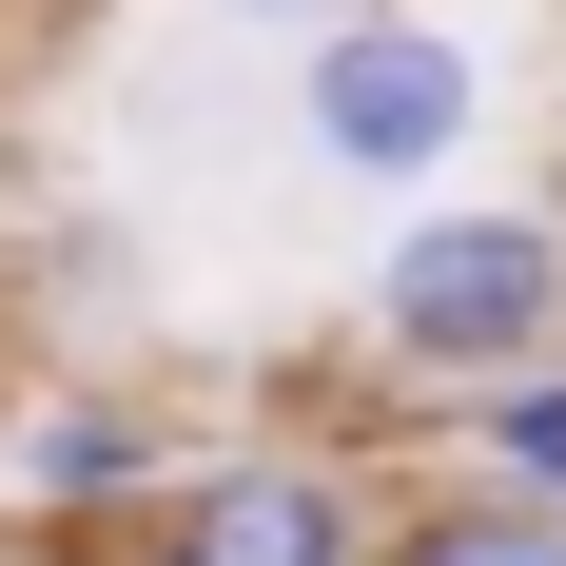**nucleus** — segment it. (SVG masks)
Returning <instances> with one entry per match:
<instances>
[{
	"label": "nucleus",
	"mask_w": 566,
	"mask_h": 566,
	"mask_svg": "<svg viewBox=\"0 0 566 566\" xmlns=\"http://www.w3.org/2000/svg\"><path fill=\"white\" fill-rule=\"evenodd\" d=\"M391 566H566V489H450V509H410L391 527Z\"/></svg>",
	"instance_id": "nucleus-5"
},
{
	"label": "nucleus",
	"mask_w": 566,
	"mask_h": 566,
	"mask_svg": "<svg viewBox=\"0 0 566 566\" xmlns=\"http://www.w3.org/2000/svg\"><path fill=\"white\" fill-rule=\"evenodd\" d=\"M489 469L566 489V371H509V391H489Z\"/></svg>",
	"instance_id": "nucleus-6"
},
{
	"label": "nucleus",
	"mask_w": 566,
	"mask_h": 566,
	"mask_svg": "<svg viewBox=\"0 0 566 566\" xmlns=\"http://www.w3.org/2000/svg\"><path fill=\"white\" fill-rule=\"evenodd\" d=\"M157 566H371V509H352L313 450H234V469L176 489Z\"/></svg>",
	"instance_id": "nucleus-3"
},
{
	"label": "nucleus",
	"mask_w": 566,
	"mask_h": 566,
	"mask_svg": "<svg viewBox=\"0 0 566 566\" xmlns=\"http://www.w3.org/2000/svg\"><path fill=\"white\" fill-rule=\"evenodd\" d=\"M371 333H391V371H430V391L547 371L566 352V216H527V196H430V216L371 254Z\"/></svg>",
	"instance_id": "nucleus-1"
},
{
	"label": "nucleus",
	"mask_w": 566,
	"mask_h": 566,
	"mask_svg": "<svg viewBox=\"0 0 566 566\" xmlns=\"http://www.w3.org/2000/svg\"><path fill=\"white\" fill-rule=\"evenodd\" d=\"M469 117H489V59H469V20H410V0H352V20H313V59H293V137H313L352 196H430V176L469 157Z\"/></svg>",
	"instance_id": "nucleus-2"
},
{
	"label": "nucleus",
	"mask_w": 566,
	"mask_h": 566,
	"mask_svg": "<svg viewBox=\"0 0 566 566\" xmlns=\"http://www.w3.org/2000/svg\"><path fill=\"white\" fill-rule=\"evenodd\" d=\"M20 489H40V509H137V489H157V430L117 391H59L40 430H20Z\"/></svg>",
	"instance_id": "nucleus-4"
},
{
	"label": "nucleus",
	"mask_w": 566,
	"mask_h": 566,
	"mask_svg": "<svg viewBox=\"0 0 566 566\" xmlns=\"http://www.w3.org/2000/svg\"><path fill=\"white\" fill-rule=\"evenodd\" d=\"M234 20H352V0H234Z\"/></svg>",
	"instance_id": "nucleus-7"
}]
</instances>
